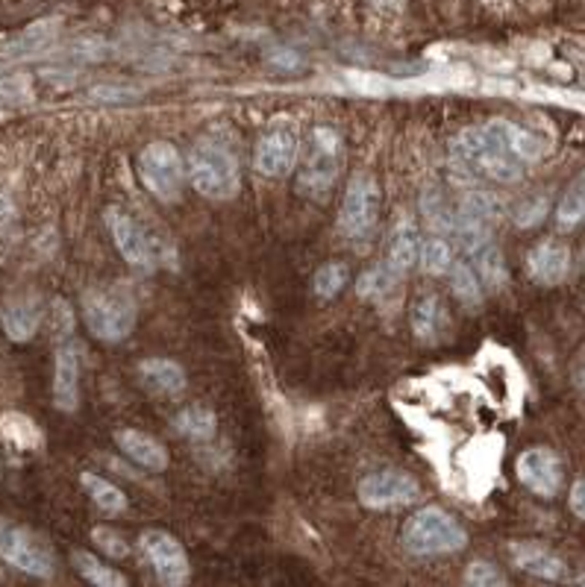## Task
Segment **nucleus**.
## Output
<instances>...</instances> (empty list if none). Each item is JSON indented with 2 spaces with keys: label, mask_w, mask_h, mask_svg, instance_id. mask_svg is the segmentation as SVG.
<instances>
[{
  "label": "nucleus",
  "mask_w": 585,
  "mask_h": 587,
  "mask_svg": "<svg viewBox=\"0 0 585 587\" xmlns=\"http://www.w3.org/2000/svg\"><path fill=\"white\" fill-rule=\"evenodd\" d=\"M91 541H95V546H98L103 555H109V558H126V555H130V543L124 541V534L109 529V525L91 529Z\"/></svg>",
  "instance_id": "obj_34"
},
{
  "label": "nucleus",
  "mask_w": 585,
  "mask_h": 587,
  "mask_svg": "<svg viewBox=\"0 0 585 587\" xmlns=\"http://www.w3.org/2000/svg\"><path fill=\"white\" fill-rule=\"evenodd\" d=\"M71 561H74V567H77V573H80L89 585H95V587H124L126 585L124 573H118L115 567L103 564V561H100L98 555H91V552L77 550L71 555Z\"/></svg>",
  "instance_id": "obj_26"
},
{
  "label": "nucleus",
  "mask_w": 585,
  "mask_h": 587,
  "mask_svg": "<svg viewBox=\"0 0 585 587\" xmlns=\"http://www.w3.org/2000/svg\"><path fill=\"white\" fill-rule=\"evenodd\" d=\"M395 283H397V276L391 274V267L377 265V267H368V270L360 276L356 291H360V297H365V300H383V297L391 291V285Z\"/></svg>",
  "instance_id": "obj_32"
},
{
  "label": "nucleus",
  "mask_w": 585,
  "mask_h": 587,
  "mask_svg": "<svg viewBox=\"0 0 585 587\" xmlns=\"http://www.w3.org/2000/svg\"><path fill=\"white\" fill-rule=\"evenodd\" d=\"M0 561L33 578H51L56 573L54 546L27 525L0 517Z\"/></svg>",
  "instance_id": "obj_5"
},
{
  "label": "nucleus",
  "mask_w": 585,
  "mask_h": 587,
  "mask_svg": "<svg viewBox=\"0 0 585 587\" xmlns=\"http://www.w3.org/2000/svg\"><path fill=\"white\" fill-rule=\"evenodd\" d=\"M556 223L562 230H574L580 223H585V174L571 182L562 200L556 206Z\"/></svg>",
  "instance_id": "obj_30"
},
{
  "label": "nucleus",
  "mask_w": 585,
  "mask_h": 587,
  "mask_svg": "<svg viewBox=\"0 0 585 587\" xmlns=\"http://www.w3.org/2000/svg\"><path fill=\"white\" fill-rule=\"evenodd\" d=\"M474 262H477V274L488 291H500L506 285V262L504 253H500V247H497L495 241L479 250L477 256H474Z\"/></svg>",
  "instance_id": "obj_31"
},
{
  "label": "nucleus",
  "mask_w": 585,
  "mask_h": 587,
  "mask_svg": "<svg viewBox=\"0 0 585 587\" xmlns=\"http://www.w3.org/2000/svg\"><path fill=\"white\" fill-rule=\"evenodd\" d=\"M139 376L147 391L156 397H180L186 391V370L172 358H142Z\"/></svg>",
  "instance_id": "obj_20"
},
{
  "label": "nucleus",
  "mask_w": 585,
  "mask_h": 587,
  "mask_svg": "<svg viewBox=\"0 0 585 587\" xmlns=\"http://www.w3.org/2000/svg\"><path fill=\"white\" fill-rule=\"evenodd\" d=\"M174 427H177V432H180L186 441H191V444H207V441L216 438L218 418L209 406H186V409L174 418Z\"/></svg>",
  "instance_id": "obj_22"
},
{
  "label": "nucleus",
  "mask_w": 585,
  "mask_h": 587,
  "mask_svg": "<svg viewBox=\"0 0 585 587\" xmlns=\"http://www.w3.org/2000/svg\"><path fill=\"white\" fill-rule=\"evenodd\" d=\"M47 323H51V335H54L56 344L63 341H71L74 335V309L68 306V300L56 297L51 309H47Z\"/></svg>",
  "instance_id": "obj_33"
},
{
  "label": "nucleus",
  "mask_w": 585,
  "mask_h": 587,
  "mask_svg": "<svg viewBox=\"0 0 585 587\" xmlns=\"http://www.w3.org/2000/svg\"><path fill=\"white\" fill-rule=\"evenodd\" d=\"M421 270L430 276H444L451 274L453 267V247L451 241L442 239V235H432V239L421 241Z\"/></svg>",
  "instance_id": "obj_29"
},
{
  "label": "nucleus",
  "mask_w": 585,
  "mask_h": 587,
  "mask_svg": "<svg viewBox=\"0 0 585 587\" xmlns=\"http://www.w3.org/2000/svg\"><path fill=\"white\" fill-rule=\"evenodd\" d=\"M347 285H351V267L344 265V262H327L312 276V291L321 300H335Z\"/></svg>",
  "instance_id": "obj_28"
},
{
  "label": "nucleus",
  "mask_w": 585,
  "mask_h": 587,
  "mask_svg": "<svg viewBox=\"0 0 585 587\" xmlns=\"http://www.w3.org/2000/svg\"><path fill=\"white\" fill-rule=\"evenodd\" d=\"M80 485L100 511H109V514H121V511H126L124 490L118 488V485H112L109 479H103V476H98V473L91 470L80 473Z\"/></svg>",
  "instance_id": "obj_24"
},
{
  "label": "nucleus",
  "mask_w": 585,
  "mask_h": 587,
  "mask_svg": "<svg viewBox=\"0 0 585 587\" xmlns=\"http://www.w3.org/2000/svg\"><path fill=\"white\" fill-rule=\"evenodd\" d=\"M139 546H142L144 558L154 567L159 585L180 587L189 582L191 564L189 555L183 550V543L174 538L172 532H163V529H147L139 538Z\"/></svg>",
  "instance_id": "obj_9"
},
{
  "label": "nucleus",
  "mask_w": 585,
  "mask_h": 587,
  "mask_svg": "<svg viewBox=\"0 0 585 587\" xmlns=\"http://www.w3.org/2000/svg\"><path fill=\"white\" fill-rule=\"evenodd\" d=\"M344 165V144L342 135L330 130V126H318L309 142V153L303 168L298 174L300 195L316 197V200H327V195L333 191L335 179L342 174Z\"/></svg>",
  "instance_id": "obj_6"
},
{
  "label": "nucleus",
  "mask_w": 585,
  "mask_h": 587,
  "mask_svg": "<svg viewBox=\"0 0 585 587\" xmlns=\"http://www.w3.org/2000/svg\"><path fill=\"white\" fill-rule=\"evenodd\" d=\"M444 303L439 294H421L412 303V332L421 341H432L442 332Z\"/></svg>",
  "instance_id": "obj_23"
},
{
  "label": "nucleus",
  "mask_w": 585,
  "mask_h": 587,
  "mask_svg": "<svg viewBox=\"0 0 585 587\" xmlns=\"http://www.w3.org/2000/svg\"><path fill=\"white\" fill-rule=\"evenodd\" d=\"M548 209H550L548 197H532V200H523V203L518 206V212H515V223H518V226H536V223L544 221Z\"/></svg>",
  "instance_id": "obj_36"
},
{
  "label": "nucleus",
  "mask_w": 585,
  "mask_h": 587,
  "mask_svg": "<svg viewBox=\"0 0 585 587\" xmlns=\"http://www.w3.org/2000/svg\"><path fill=\"white\" fill-rule=\"evenodd\" d=\"M527 274H530L532 283L544 285V288L565 283L571 276V250H567V244L556 239L539 241L527 253Z\"/></svg>",
  "instance_id": "obj_16"
},
{
  "label": "nucleus",
  "mask_w": 585,
  "mask_h": 587,
  "mask_svg": "<svg viewBox=\"0 0 585 587\" xmlns=\"http://www.w3.org/2000/svg\"><path fill=\"white\" fill-rule=\"evenodd\" d=\"M567 506H571V511H574L580 520H585V481H576L574 488H571Z\"/></svg>",
  "instance_id": "obj_37"
},
{
  "label": "nucleus",
  "mask_w": 585,
  "mask_h": 587,
  "mask_svg": "<svg viewBox=\"0 0 585 587\" xmlns=\"http://www.w3.org/2000/svg\"><path fill=\"white\" fill-rule=\"evenodd\" d=\"M0 438L15 453H36L45 444V435L36 427V420L21 414V411H3L0 414Z\"/></svg>",
  "instance_id": "obj_21"
},
{
  "label": "nucleus",
  "mask_w": 585,
  "mask_h": 587,
  "mask_svg": "<svg viewBox=\"0 0 585 587\" xmlns=\"http://www.w3.org/2000/svg\"><path fill=\"white\" fill-rule=\"evenodd\" d=\"M103 221H107V230L112 235V244L124 256L126 265L139 267V270H151L156 265L154 239L147 235V230L135 221L133 214L126 209H118V206H109Z\"/></svg>",
  "instance_id": "obj_10"
},
{
  "label": "nucleus",
  "mask_w": 585,
  "mask_h": 587,
  "mask_svg": "<svg viewBox=\"0 0 585 587\" xmlns=\"http://www.w3.org/2000/svg\"><path fill=\"white\" fill-rule=\"evenodd\" d=\"M115 446L130 458L133 464L144 467L151 473L168 470V450H165L154 435H147L142 429H115L112 435Z\"/></svg>",
  "instance_id": "obj_18"
},
{
  "label": "nucleus",
  "mask_w": 585,
  "mask_h": 587,
  "mask_svg": "<svg viewBox=\"0 0 585 587\" xmlns=\"http://www.w3.org/2000/svg\"><path fill=\"white\" fill-rule=\"evenodd\" d=\"M80 347L71 341L56 344V365H54V402L56 409L71 414L80 406Z\"/></svg>",
  "instance_id": "obj_15"
},
{
  "label": "nucleus",
  "mask_w": 585,
  "mask_h": 587,
  "mask_svg": "<svg viewBox=\"0 0 585 587\" xmlns=\"http://www.w3.org/2000/svg\"><path fill=\"white\" fill-rule=\"evenodd\" d=\"M418 256H421V232H418V223L409 218V214H400L388 232V256L386 265L391 267V274L400 279L418 265Z\"/></svg>",
  "instance_id": "obj_17"
},
{
  "label": "nucleus",
  "mask_w": 585,
  "mask_h": 587,
  "mask_svg": "<svg viewBox=\"0 0 585 587\" xmlns=\"http://www.w3.org/2000/svg\"><path fill=\"white\" fill-rule=\"evenodd\" d=\"M451 285L453 297H456L465 309H479V306H483V297H486L483 288H486V285L479 279L477 267H471L468 262H453Z\"/></svg>",
  "instance_id": "obj_25"
},
{
  "label": "nucleus",
  "mask_w": 585,
  "mask_h": 587,
  "mask_svg": "<svg viewBox=\"0 0 585 587\" xmlns=\"http://www.w3.org/2000/svg\"><path fill=\"white\" fill-rule=\"evenodd\" d=\"M421 214L427 226L439 235H448L456 226V209L448 203V197L439 188H427L421 195Z\"/></svg>",
  "instance_id": "obj_27"
},
{
  "label": "nucleus",
  "mask_w": 585,
  "mask_h": 587,
  "mask_svg": "<svg viewBox=\"0 0 585 587\" xmlns=\"http://www.w3.org/2000/svg\"><path fill=\"white\" fill-rule=\"evenodd\" d=\"M189 182L209 200H233L242 188L239 159L230 147L218 142H198L186 156Z\"/></svg>",
  "instance_id": "obj_3"
},
{
  "label": "nucleus",
  "mask_w": 585,
  "mask_h": 587,
  "mask_svg": "<svg viewBox=\"0 0 585 587\" xmlns=\"http://www.w3.org/2000/svg\"><path fill=\"white\" fill-rule=\"evenodd\" d=\"M379 209H383V195H379L377 177L371 174H356L347 182V191L342 197L339 209V232L347 241H368L379 223Z\"/></svg>",
  "instance_id": "obj_8"
},
{
  "label": "nucleus",
  "mask_w": 585,
  "mask_h": 587,
  "mask_svg": "<svg viewBox=\"0 0 585 587\" xmlns=\"http://www.w3.org/2000/svg\"><path fill=\"white\" fill-rule=\"evenodd\" d=\"M509 558L518 569L530 573V576L548 578V582H559L565 578V561L559 558L556 552L541 546L532 541H515L509 543Z\"/></svg>",
  "instance_id": "obj_19"
},
{
  "label": "nucleus",
  "mask_w": 585,
  "mask_h": 587,
  "mask_svg": "<svg viewBox=\"0 0 585 587\" xmlns=\"http://www.w3.org/2000/svg\"><path fill=\"white\" fill-rule=\"evenodd\" d=\"M12 223H15V206L3 191H0V232L12 230Z\"/></svg>",
  "instance_id": "obj_38"
},
{
  "label": "nucleus",
  "mask_w": 585,
  "mask_h": 587,
  "mask_svg": "<svg viewBox=\"0 0 585 587\" xmlns=\"http://www.w3.org/2000/svg\"><path fill=\"white\" fill-rule=\"evenodd\" d=\"M80 309L86 330L103 344H118L135 330L133 297L118 288H89L82 294Z\"/></svg>",
  "instance_id": "obj_4"
},
{
  "label": "nucleus",
  "mask_w": 585,
  "mask_h": 587,
  "mask_svg": "<svg viewBox=\"0 0 585 587\" xmlns=\"http://www.w3.org/2000/svg\"><path fill=\"white\" fill-rule=\"evenodd\" d=\"M139 177L159 203H177L189 179V168L174 144L154 142L139 153Z\"/></svg>",
  "instance_id": "obj_7"
},
{
  "label": "nucleus",
  "mask_w": 585,
  "mask_h": 587,
  "mask_svg": "<svg viewBox=\"0 0 585 587\" xmlns=\"http://www.w3.org/2000/svg\"><path fill=\"white\" fill-rule=\"evenodd\" d=\"M451 156L462 170L495 179L500 186H512L527 174V162L518 156V151L509 142L506 121L500 118L483 126L462 130L451 142Z\"/></svg>",
  "instance_id": "obj_1"
},
{
  "label": "nucleus",
  "mask_w": 585,
  "mask_h": 587,
  "mask_svg": "<svg viewBox=\"0 0 585 587\" xmlns=\"http://www.w3.org/2000/svg\"><path fill=\"white\" fill-rule=\"evenodd\" d=\"M465 585L500 587V585H506V576L500 573V567H495V564H492V561L477 558V561H471L468 569H465Z\"/></svg>",
  "instance_id": "obj_35"
},
{
  "label": "nucleus",
  "mask_w": 585,
  "mask_h": 587,
  "mask_svg": "<svg viewBox=\"0 0 585 587\" xmlns=\"http://www.w3.org/2000/svg\"><path fill=\"white\" fill-rule=\"evenodd\" d=\"M45 303L38 300V294H12L7 303L0 306V326L7 332V339L15 344H27L36 339L38 326L45 321Z\"/></svg>",
  "instance_id": "obj_14"
},
{
  "label": "nucleus",
  "mask_w": 585,
  "mask_h": 587,
  "mask_svg": "<svg viewBox=\"0 0 585 587\" xmlns=\"http://www.w3.org/2000/svg\"><path fill=\"white\" fill-rule=\"evenodd\" d=\"M300 156L298 135L291 130H271L260 139L253 151V168L262 177H286L288 170H295Z\"/></svg>",
  "instance_id": "obj_13"
},
{
  "label": "nucleus",
  "mask_w": 585,
  "mask_h": 587,
  "mask_svg": "<svg viewBox=\"0 0 585 587\" xmlns=\"http://www.w3.org/2000/svg\"><path fill=\"white\" fill-rule=\"evenodd\" d=\"M576 385H580V391H585V358L576 365Z\"/></svg>",
  "instance_id": "obj_39"
},
{
  "label": "nucleus",
  "mask_w": 585,
  "mask_h": 587,
  "mask_svg": "<svg viewBox=\"0 0 585 587\" xmlns=\"http://www.w3.org/2000/svg\"><path fill=\"white\" fill-rule=\"evenodd\" d=\"M404 546L418 558H432V555H451L468 546V532L465 525L444 508L427 506L415 511L404 525Z\"/></svg>",
  "instance_id": "obj_2"
},
{
  "label": "nucleus",
  "mask_w": 585,
  "mask_h": 587,
  "mask_svg": "<svg viewBox=\"0 0 585 587\" xmlns=\"http://www.w3.org/2000/svg\"><path fill=\"white\" fill-rule=\"evenodd\" d=\"M421 497V485L404 470H374L360 481V502L368 508L412 506Z\"/></svg>",
  "instance_id": "obj_11"
},
{
  "label": "nucleus",
  "mask_w": 585,
  "mask_h": 587,
  "mask_svg": "<svg viewBox=\"0 0 585 587\" xmlns=\"http://www.w3.org/2000/svg\"><path fill=\"white\" fill-rule=\"evenodd\" d=\"M576 582H580V585H585V576H580V578H576Z\"/></svg>",
  "instance_id": "obj_40"
},
{
  "label": "nucleus",
  "mask_w": 585,
  "mask_h": 587,
  "mask_svg": "<svg viewBox=\"0 0 585 587\" xmlns=\"http://www.w3.org/2000/svg\"><path fill=\"white\" fill-rule=\"evenodd\" d=\"M518 479L523 481V488H530L532 494L550 499L556 497L559 488H562V479H565V470H562V458H559L553 450L548 446H532V450H523L518 455Z\"/></svg>",
  "instance_id": "obj_12"
}]
</instances>
